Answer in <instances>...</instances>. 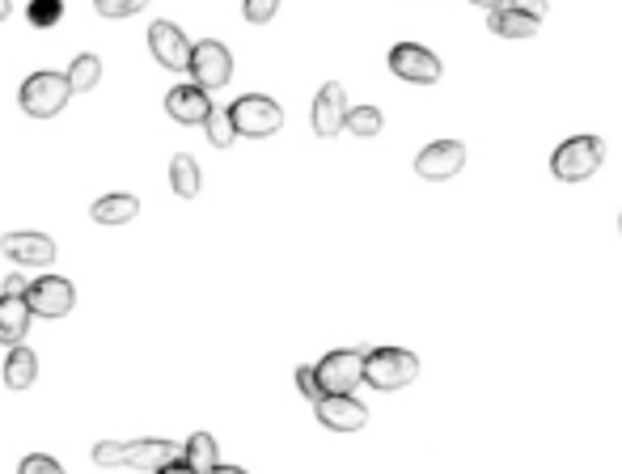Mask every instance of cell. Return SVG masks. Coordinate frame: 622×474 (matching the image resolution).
<instances>
[{
	"mask_svg": "<svg viewBox=\"0 0 622 474\" xmlns=\"http://www.w3.org/2000/svg\"><path fill=\"white\" fill-rule=\"evenodd\" d=\"M183 458V449L174 440H161V436H149V440H98L94 445V462L98 466H136V471H157L165 462Z\"/></svg>",
	"mask_w": 622,
	"mask_h": 474,
	"instance_id": "6da1fadb",
	"label": "cell"
},
{
	"mask_svg": "<svg viewBox=\"0 0 622 474\" xmlns=\"http://www.w3.org/2000/svg\"><path fill=\"white\" fill-rule=\"evenodd\" d=\"M601 161H606L601 136H572V140H563V145L555 149L550 174H555L559 183H584V178H593V174L601 170Z\"/></svg>",
	"mask_w": 622,
	"mask_h": 474,
	"instance_id": "7a4b0ae2",
	"label": "cell"
},
{
	"mask_svg": "<svg viewBox=\"0 0 622 474\" xmlns=\"http://www.w3.org/2000/svg\"><path fill=\"white\" fill-rule=\"evenodd\" d=\"M229 118H234V132L246 136V140H268L284 127V111L279 102L268 98V93H246L229 107Z\"/></svg>",
	"mask_w": 622,
	"mask_h": 474,
	"instance_id": "3957f363",
	"label": "cell"
},
{
	"mask_svg": "<svg viewBox=\"0 0 622 474\" xmlns=\"http://www.w3.org/2000/svg\"><path fill=\"white\" fill-rule=\"evenodd\" d=\"M420 377V360L402 348H377L364 356V382L373 390H402Z\"/></svg>",
	"mask_w": 622,
	"mask_h": 474,
	"instance_id": "277c9868",
	"label": "cell"
},
{
	"mask_svg": "<svg viewBox=\"0 0 622 474\" xmlns=\"http://www.w3.org/2000/svg\"><path fill=\"white\" fill-rule=\"evenodd\" d=\"M69 102H73V89H69L64 73H35V77H26V85H22V111L30 118L60 115Z\"/></svg>",
	"mask_w": 622,
	"mask_h": 474,
	"instance_id": "5b68a950",
	"label": "cell"
},
{
	"mask_svg": "<svg viewBox=\"0 0 622 474\" xmlns=\"http://www.w3.org/2000/svg\"><path fill=\"white\" fill-rule=\"evenodd\" d=\"M187 73H191V85L199 89H221V85H229L234 77V55H229V47L216 39H203V42H191V60H187Z\"/></svg>",
	"mask_w": 622,
	"mask_h": 474,
	"instance_id": "8992f818",
	"label": "cell"
},
{
	"mask_svg": "<svg viewBox=\"0 0 622 474\" xmlns=\"http://www.w3.org/2000/svg\"><path fill=\"white\" fill-rule=\"evenodd\" d=\"M313 373H318L322 395H351L364 382V352L344 348V352L322 356V364H313Z\"/></svg>",
	"mask_w": 622,
	"mask_h": 474,
	"instance_id": "52a82bcc",
	"label": "cell"
},
{
	"mask_svg": "<svg viewBox=\"0 0 622 474\" xmlns=\"http://www.w3.org/2000/svg\"><path fill=\"white\" fill-rule=\"evenodd\" d=\"M22 297H26L30 314H39V317H64V314H73V305H77V288L64 276L30 279Z\"/></svg>",
	"mask_w": 622,
	"mask_h": 474,
	"instance_id": "ba28073f",
	"label": "cell"
},
{
	"mask_svg": "<svg viewBox=\"0 0 622 474\" xmlns=\"http://www.w3.org/2000/svg\"><path fill=\"white\" fill-rule=\"evenodd\" d=\"M389 68H394V77L411 80V85H436L440 80V60L420 42H398L389 51Z\"/></svg>",
	"mask_w": 622,
	"mask_h": 474,
	"instance_id": "9c48e42d",
	"label": "cell"
},
{
	"mask_svg": "<svg viewBox=\"0 0 622 474\" xmlns=\"http://www.w3.org/2000/svg\"><path fill=\"white\" fill-rule=\"evenodd\" d=\"M313 411L331 433H360L369 424V407L351 395H322L313 402Z\"/></svg>",
	"mask_w": 622,
	"mask_h": 474,
	"instance_id": "30bf717a",
	"label": "cell"
},
{
	"mask_svg": "<svg viewBox=\"0 0 622 474\" xmlns=\"http://www.w3.org/2000/svg\"><path fill=\"white\" fill-rule=\"evenodd\" d=\"M149 51L161 68L170 73H187V60H191V42L187 35L174 26V22H153L149 26Z\"/></svg>",
	"mask_w": 622,
	"mask_h": 474,
	"instance_id": "8fae6325",
	"label": "cell"
},
{
	"mask_svg": "<svg viewBox=\"0 0 622 474\" xmlns=\"http://www.w3.org/2000/svg\"><path fill=\"white\" fill-rule=\"evenodd\" d=\"M0 250H4V259L17 263V267H51V263H55V241L47 234H30V229L4 234L0 237Z\"/></svg>",
	"mask_w": 622,
	"mask_h": 474,
	"instance_id": "7c38bea8",
	"label": "cell"
},
{
	"mask_svg": "<svg viewBox=\"0 0 622 474\" xmlns=\"http://www.w3.org/2000/svg\"><path fill=\"white\" fill-rule=\"evenodd\" d=\"M462 165H467V149L458 140H436L415 158V174L428 183H445V178L462 174Z\"/></svg>",
	"mask_w": 622,
	"mask_h": 474,
	"instance_id": "4fadbf2b",
	"label": "cell"
},
{
	"mask_svg": "<svg viewBox=\"0 0 622 474\" xmlns=\"http://www.w3.org/2000/svg\"><path fill=\"white\" fill-rule=\"evenodd\" d=\"M165 115L183 127H203V118L212 115V98L199 85H174L165 93Z\"/></svg>",
	"mask_w": 622,
	"mask_h": 474,
	"instance_id": "5bb4252c",
	"label": "cell"
},
{
	"mask_svg": "<svg viewBox=\"0 0 622 474\" xmlns=\"http://www.w3.org/2000/svg\"><path fill=\"white\" fill-rule=\"evenodd\" d=\"M344 115H348V93L339 80H326L313 98V132L318 136H339L344 132Z\"/></svg>",
	"mask_w": 622,
	"mask_h": 474,
	"instance_id": "9a60e30c",
	"label": "cell"
},
{
	"mask_svg": "<svg viewBox=\"0 0 622 474\" xmlns=\"http://www.w3.org/2000/svg\"><path fill=\"white\" fill-rule=\"evenodd\" d=\"M30 305L26 297H13V292H0V348H13L26 339L30 330Z\"/></svg>",
	"mask_w": 622,
	"mask_h": 474,
	"instance_id": "2e32d148",
	"label": "cell"
},
{
	"mask_svg": "<svg viewBox=\"0 0 622 474\" xmlns=\"http://www.w3.org/2000/svg\"><path fill=\"white\" fill-rule=\"evenodd\" d=\"M487 26H492V35H500V39H534L538 35V17H530V13H517V9H492V17H487Z\"/></svg>",
	"mask_w": 622,
	"mask_h": 474,
	"instance_id": "e0dca14e",
	"label": "cell"
},
{
	"mask_svg": "<svg viewBox=\"0 0 622 474\" xmlns=\"http://www.w3.org/2000/svg\"><path fill=\"white\" fill-rule=\"evenodd\" d=\"M35 377H39V356L30 348H22V344H13V352L4 360V386L9 390H30Z\"/></svg>",
	"mask_w": 622,
	"mask_h": 474,
	"instance_id": "ac0fdd59",
	"label": "cell"
},
{
	"mask_svg": "<svg viewBox=\"0 0 622 474\" xmlns=\"http://www.w3.org/2000/svg\"><path fill=\"white\" fill-rule=\"evenodd\" d=\"M136 212H140V199L136 196H102L94 203V221L98 225H127V221H136Z\"/></svg>",
	"mask_w": 622,
	"mask_h": 474,
	"instance_id": "d6986e66",
	"label": "cell"
},
{
	"mask_svg": "<svg viewBox=\"0 0 622 474\" xmlns=\"http://www.w3.org/2000/svg\"><path fill=\"white\" fill-rule=\"evenodd\" d=\"M183 462L191 466L195 474H208L216 462H221V453H216V440L212 433H195L187 445H183Z\"/></svg>",
	"mask_w": 622,
	"mask_h": 474,
	"instance_id": "ffe728a7",
	"label": "cell"
},
{
	"mask_svg": "<svg viewBox=\"0 0 622 474\" xmlns=\"http://www.w3.org/2000/svg\"><path fill=\"white\" fill-rule=\"evenodd\" d=\"M170 187L178 199H195L199 196V165H195L191 153H178L170 161Z\"/></svg>",
	"mask_w": 622,
	"mask_h": 474,
	"instance_id": "44dd1931",
	"label": "cell"
},
{
	"mask_svg": "<svg viewBox=\"0 0 622 474\" xmlns=\"http://www.w3.org/2000/svg\"><path fill=\"white\" fill-rule=\"evenodd\" d=\"M382 127H386V118H382L377 107H348V115H344V132L360 136V140L382 136Z\"/></svg>",
	"mask_w": 622,
	"mask_h": 474,
	"instance_id": "7402d4cb",
	"label": "cell"
},
{
	"mask_svg": "<svg viewBox=\"0 0 622 474\" xmlns=\"http://www.w3.org/2000/svg\"><path fill=\"white\" fill-rule=\"evenodd\" d=\"M98 77H102V60H98V55H89V51L77 55V60H73V68L64 73V80H69V89H73V93H89V89L98 85Z\"/></svg>",
	"mask_w": 622,
	"mask_h": 474,
	"instance_id": "603a6c76",
	"label": "cell"
},
{
	"mask_svg": "<svg viewBox=\"0 0 622 474\" xmlns=\"http://www.w3.org/2000/svg\"><path fill=\"white\" fill-rule=\"evenodd\" d=\"M203 127H208V140H212L216 149H229V145L237 140L234 118H229V111H216V107H212V115L203 118Z\"/></svg>",
	"mask_w": 622,
	"mask_h": 474,
	"instance_id": "cb8c5ba5",
	"label": "cell"
},
{
	"mask_svg": "<svg viewBox=\"0 0 622 474\" xmlns=\"http://www.w3.org/2000/svg\"><path fill=\"white\" fill-rule=\"evenodd\" d=\"M26 17H30V26L51 30V26H60V17H64V0H30Z\"/></svg>",
	"mask_w": 622,
	"mask_h": 474,
	"instance_id": "d4e9b609",
	"label": "cell"
},
{
	"mask_svg": "<svg viewBox=\"0 0 622 474\" xmlns=\"http://www.w3.org/2000/svg\"><path fill=\"white\" fill-rule=\"evenodd\" d=\"M241 13H246L250 26H268L275 13H279V0H246Z\"/></svg>",
	"mask_w": 622,
	"mask_h": 474,
	"instance_id": "484cf974",
	"label": "cell"
},
{
	"mask_svg": "<svg viewBox=\"0 0 622 474\" xmlns=\"http://www.w3.org/2000/svg\"><path fill=\"white\" fill-rule=\"evenodd\" d=\"M149 0H94V9L102 13V17H132V13H140Z\"/></svg>",
	"mask_w": 622,
	"mask_h": 474,
	"instance_id": "4316f807",
	"label": "cell"
},
{
	"mask_svg": "<svg viewBox=\"0 0 622 474\" xmlns=\"http://www.w3.org/2000/svg\"><path fill=\"white\" fill-rule=\"evenodd\" d=\"M17 474H64V466H60L55 458H47V453H30V458L17 466Z\"/></svg>",
	"mask_w": 622,
	"mask_h": 474,
	"instance_id": "83f0119b",
	"label": "cell"
},
{
	"mask_svg": "<svg viewBox=\"0 0 622 474\" xmlns=\"http://www.w3.org/2000/svg\"><path fill=\"white\" fill-rule=\"evenodd\" d=\"M297 386H301V395L310 398V402H318V398H322V386H318V373H313L310 364H301V369H297Z\"/></svg>",
	"mask_w": 622,
	"mask_h": 474,
	"instance_id": "f1b7e54d",
	"label": "cell"
},
{
	"mask_svg": "<svg viewBox=\"0 0 622 474\" xmlns=\"http://www.w3.org/2000/svg\"><path fill=\"white\" fill-rule=\"evenodd\" d=\"M508 9H517V13H530V17H546V0H505Z\"/></svg>",
	"mask_w": 622,
	"mask_h": 474,
	"instance_id": "f546056e",
	"label": "cell"
},
{
	"mask_svg": "<svg viewBox=\"0 0 622 474\" xmlns=\"http://www.w3.org/2000/svg\"><path fill=\"white\" fill-rule=\"evenodd\" d=\"M26 284H30V279L22 276V272H9V276H4V284H0V292H13V297H22V292H26Z\"/></svg>",
	"mask_w": 622,
	"mask_h": 474,
	"instance_id": "4dcf8cb0",
	"label": "cell"
},
{
	"mask_svg": "<svg viewBox=\"0 0 622 474\" xmlns=\"http://www.w3.org/2000/svg\"><path fill=\"white\" fill-rule=\"evenodd\" d=\"M153 474H195L191 466H187V462H183V458H174V462H165V466H157Z\"/></svg>",
	"mask_w": 622,
	"mask_h": 474,
	"instance_id": "1f68e13d",
	"label": "cell"
},
{
	"mask_svg": "<svg viewBox=\"0 0 622 474\" xmlns=\"http://www.w3.org/2000/svg\"><path fill=\"white\" fill-rule=\"evenodd\" d=\"M208 474H246V471H241V466H221V462H216V466H212Z\"/></svg>",
	"mask_w": 622,
	"mask_h": 474,
	"instance_id": "d6a6232c",
	"label": "cell"
},
{
	"mask_svg": "<svg viewBox=\"0 0 622 474\" xmlns=\"http://www.w3.org/2000/svg\"><path fill=\"white\" fill-rule=\"evenodd\" d=\"M9 13H13V0H0V22H9Z\"/></svg>",
	"mask_w": 622,
	"mask_h": 474,
	"instance_id": "836d02e7",
	"label": "cell"
},
{
	"mask_svg": "<svg viewBox=\"0 0 622 474\" xmlns=\"http://www.w3.org/2000/svg\"><path fill=\"white\" fill-rule=\"evenodd\" d=\"M474 4H483V9H500L505 0H474Z\"/></svg>",
	"mask_w": 622,
	"mask_h": 474,
	"instance_id": "e575fe53",
	"label": "cell"
},
{
	"mask_svg": "<svg viewBox=\"0 0 622 474\" xmlns=\"http://www.w3.org/2000/svg\"><path fill=\"white\" fill-rule=\"evenodd\" d=\"M619 225H622V221H619Z\"/></svg>",
	"mask_w": 622,
	"mask_h": 474,
	"instance_id": "d590c367",
	"label": "cell"
}]
</instances>
